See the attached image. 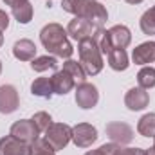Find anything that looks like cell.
I'll use <instances>...</instances> for the list:
<instances>
[{
	"label": "cell",
	"instance_id": "1",
	"mask_svg": "<svg viewBox=\"0 0 155 155\" xmlns=\"http://www.w3.org/2000/svg\"><path fill=\"white\" fill-rule=\"evenodd\" d=\"M67 36H69L67 29H63V25H60L56 22L47 24L40 31V41L47 49V52L56 56V58H63V60H69L74 52Z\"/></svg>",
	"mask_w": 155,
	"mask_h": 155
},
{
	"label": "cell",
	"instance_id": "2",
	"mask_svg": "<svg viewBox=\"0 0 155 155\" xmlns=\"http://www.w3.org/2000/svg\"><path fill=\"white\" fill-rule=\"evenodd\" d=\"M78 54H79V63L87 76H96L103 71V56L94 38H85L78 41Z\"/></svg>",
	"mask_w": 155,
	"mask_h": 155
},
{
	"label": "cell",
	"instance_id": "3",
	"mask_svg": "<svg viewBox=\"0 0 155 155\" xmlns=\"http://www.w3.org/2000/svg\"><path fill=\"white\" fill-rule=\"evenodd\" d=\"M45 141L52 146L54 152L63 150L71 141H72V126L65 123H51V126L43 132Z\"/></svg>",
	"mask_w": 155,
	"mask_h": 155
},
{
	"label": "cell",
	"instance_id": "4",
	"mask_svg": "<svg viewBox=\"0 0 155 155\" xmlns=\"http://www.w3.org/2000/svg\"><path fill=\"white\" fill-rule=\"evenodd\" d=\"M9 134L15 139L22 141V143H27V144H33L40 137V132L36 128V124L33 123V119H18L16 123L11 124Z\"/></svg>",
	"mask_w": 155,
	"mask_h": 155
},
{
	"label": "cell",
	"instance_id": "5",
	"mask_svg": "<svg viewBox=\"0 0 155 155\" xmlns=\"http://www.w3.org/2000/svg\"><path fill=\"white\" fill-rule=\"evenodd\" d=\"M105 132L110 137V141L119 144V146L130 144L134 141V137H135L134 135V128L130 124L123 123V121H112V123H108L107 128H105Z\"/></svg>",
	"mask_w": 155,
	"mask_h": 155
},
{
	"label": "cell",
	"instance_id": "6",
	"mask_svg": "<svg viewBox=\"0 0 155 155\" xmlns=\"http://www.w3.org/2000/svg\"><path fill=\"white\" fill-rule=\"evenodd\" d=\"M99 101V92H97V87L92 85V83H78L76 87V105L83 110H90L97 105Z\"/></svg>",
	"mask_w": 155,
	"mask_h": 155
},
{
	"label": "cell",
	"instance_id": "7",
	"mask_svg": "<svg viewBox=\"0 0 155 155\" xmlns=\"http://www.w3.org/2000/svg\"><path fill=\"white\" fill-rule=\"evenodd\" d=\"M97 141V130L96 126L88 123H78L72 126V143L78 148H90Z\"/></svg>",
	"mask_w": 155,
	"mask_h": 155
},
{
	"label": "cell",
	"instance_id": "8",
	"mask_svg": "<svg viewBox=\"0 0 155 155\" xmlns=\"http://www.w3.org/2000/svg\"><path fill=\"white\" fill-rule=\"evenodd\" d=\"M96 29L97 27L94 24H90L88 20L74 16V20H71L69 25H67V35L72 40H76V41H81V40H85V38H92L94 33H96Z\"/></svg>",
	"mask_w": 155,
	"mask_h": 155
},
{
	"label": "cell",
	"instance_id": "9",
	"mask_svg": "<svg viewBox=\"0 0 155 155\" xmlns=\"http://www.w3.org/2000/svg\"><path fill=\"white\" fill-rule=\"evenodd\" d=\"M20 107L18 90L13 85H0V114H13Z\"/></svg>",
	"mask_w": 155,
	"mask_h": 155
},
{
	"label": "cell",
	"instance_id": "10",
	"mask_svg": "<svg viewBox=\"0 0 155 155\" xmlns=\"http://www.w3.org/2000/svg\"><path fill=\"white\" fill-rule=\"evenodd\" d=\"M124 105L128 110L132 112H139V110H144L148 105H150V94L141 88V87H134L126 92L124 96Z\"/></svg>",
	"mask_w": 155,
	"mask_h": 155
},
{
	"label": "cell",
	"instance_id": "11",
	"mask_svg": "<svg viewBox=\"0 0 155 155\" xmlns=\"http://www.w3.org/2000/svg\"><path fill=\"white\" fill-rule=\"evenodd\" d=\"M0 155H33V146L15 139L9 134L0 139Z\"/></svg>",
	"mask_w": 155,
	"mask_h": 155
},
{
	"label": "cell",
	"instance_id": "12",
	"mask_svg": "<svg viewBox=\"0 0 155 155\" xmlns=\"http://www.w3.org/2000/svg\"><path fill=\"white\" fill-rule=\"evenodd\" d=\"M51 83H52V90L54 94L58 96H65L69 94L74 87H76V79L71 76L67 71H56L52 76H51Z\"/></svg>",
	"mask_w": 155,
	"mask_h": 155
},
{
	"label": "cell",
	"instance_id": "13",
	"mask_svg": "<svg viewBox=\"0 0 155 155\" xmlns=\"http://www.w3.org/2000/svg\"><path fill=\"white\" fill-rule=\"evenodd\" d=\"M132 60L135 65H148L155 61V41H144L137 45L132 52Z\"/></svg>",
	"mask_w": 155,
	"mask_h": 155
},
{
	"label": "cell",
	"instance_id": "14",
	"mask_svg": "<svg viewBox=\"0 0 155 155\" xmlns=\"http://www.w3.org/2000/svg\"><path fill=\"white\" fill-rule=\"evenodd\" d=\"M13 56L20 61H33L36 58V45L35 41L27 38L18 40L15 45H13Z\"/></svg>",
	"mask_w": 155,
	"mask_h": 155
},
{
	"label": "cell",
	"instance_id": "15",
	"mask_svg": "<svg viewBox=\"0 0 155 155\" xmlns=\"http://www.w3.org/2000/svg\"><path fill=\"white\" fill-rule=\"evenodd\" d=\"M108 35H110V41H112V47L114 49H126L132 41V33L126 25H121L117 24L114 27L108 29Z\"/></svg>",
	"mask_w": 155,
	"mask_h": 155
},
{
	"label": "cell",
	"instance_id": "16",
	"mask_svg": "<svg viewBox=\"0 0 155 155\" xmlns=\"http://www.w3.org/2000/svg\"><path fill=\"white\" fill-rule=\"evenodd\" d=\"M94 0H61V9L78 18H87Z\"/></svg>",
	"mask_w": 155,
	"mask_h": 155
},
{
	"label": "cell",
	"instance_id": "17",
	"mask_svg": "<svg viewBox=\"0 0 155 155\" xmlns=\"http://www.w3.org/2000/svg\"><path fill=\"white\" fill-rule=\"evenodd\" d=\"M31 94L36 97H43V99H51L54 90H52V83L51 78H36L31 83Z\"/></svg>",
	"mask_w": 155,
	"mask_h": 155
},
{
	"label": "cell",
	"instance_id": "18",
	"mask_svg": "<svg viewBox=\"0 0 155 155\" xmlns=\"http://www.w3.org/2000/svg\"><path fill=\"white\" fill-rule=\"evenodd\" d=\"M107 58H108V65H110V69H112V71L121 72V71H126V69L130 67L128 54H126V51H124V49H114Z\"/></svg>",
	"mask_w": 155,
	"mask_h": 155
},
{
	"label": "cell",
	"instance_id": "19",
	"mask_svg": "<svg viewBox=\"0 0 155 155\" xmlns=\"http://www.w3.org/2000/svg\"><path fill=\"white\" fill-rule=\"evenodd\" d=\"M31 69L35 72H45V71H54L58 69V60L52 54H45V56H36L31 61Z\"/></svg>",
	"mask_w": 155,
	"mask_h": 155
},
{
	"label": "cell",
	"instance_id": "20",
	"mask_svg": "<svg viewBox=\"0 0 155 155\" xmlns=\"http://www.w3.org/2000/svg\"><path fill=\"white\" fill-rule=\"evenodd\" d=\"M33 13H35V9H33V4L27 0V2H24V4H18L16 7H13V16H15V20L18 22V24H29L31 20H33Z\"/></svg>",
	"mask_w": 155,
	"mask_h": 155
},
{
	"label": "cell",
	"instance_id": "21",
	"mask_svg": "<svg viewBox=\"0 0 155 155\" xmlns=\"http://www.w3.org/2000/svg\"><path fill=\"white\" fill-rule=\"evenodd\" d=\"M92 38H94V41L97 43V47H99L101 54H107V56H108V54L114 51V47H112V41H110V35H108V31H107V29H103V27H97Z\"/></svg>",
	"mask_w": 155,
	"mask_h": 155
},
{
	"label": "cell",
	"instance_id": "22",
	"mask_svg": "<svg viewBox=\"0 0 155 155\" xmlns=\"http://www.w3.org/2000/svg\"><path fill=\"white\" fill-rule=\"evenodd\" d=\"M137 132L143 137H155V114H144L137 123Z\"/></svg>",
	"mask_w": 155,
	"mask_h": 155
},
{
	"label": "cell",
	"instance_id": "23",
	"mask_svg": "<svg viewBox=\"0 0 155 155\" xmlns=\"http://www.w3.org/2000/svg\"><path fill=\"white\" fill-rule=\"evenodd\" d=\"M137 83L141 88L148 90V88H153L155 87V69L150 65H144L139 72H137Z\"/></svg>",
	"mask_w": 155,
	"mask_h": 155
},
{
	"label": "cell",
	"instance_id": "24",
	"mask_svg": "<svg viewBox=\"0 0 155 155\" xmlns=\"http://www.w3.org/2000/svg\"><path fill=\"white\" fill-rule=\"evenodd\" d=\"M139 25H141V31L144 35H155V5H152L150 9H146L139 20Z\"/></svg>",
	"mask_w": 155,
	"mask_h": 155
},
{
	"label": "cell",
	"instance_id": "25",
	"mask_svg": "<svg viewBox=\"0 0 155 155\" xmlns=\"http://www.w3.org/2000/svg\"><path fill=\"white\" fill-rule=\"evenodd\" d=\"M63 71H67L71 76L76 79V83H83L85 81V78H87V72L83 71V67H81V63L76 61V60H65V63H63Z\"/></svg>",
	"mask_w": 155,
	"mask_h": 155
},
{
	"label": "cell",
	"instance_id": "26",
	"mask_svg": "<svg viewBox=\"0 0 155 155\" xmlns=\"http://www.w3.org/2000/svg\"><path fill=\"white\" fill-rule=\"evenodd\" d=\"M31 146H33V155H56L52 146L45 141V137H38Z\"/></svg>",
	"mask_w": 155,
	"mask_h": 155
},
{
	"label": "cell",
	"instance_id": "27",
	"mask_svg": "<svg viewBox=\"0 0 155 155\" xmlns=\"http://www.w3.org/2000/svg\"><path fill=\"white\" fill-rule=\"evenodd\" d=\"M33 123L36 124V128H38V132H45L49 126H51V123H52V117L49 116L47 112H36L35 116H33Z\"/></svg>",
	"mask_w": 155,
	"mask_h": 155
},
{
	"label": "cell",
	"instance_id": "28",
	"mask_svg": "<svg viewBox=\"0 0 155 155\" xmlns=\"http://www.w3.org/2000/svg\"><path fill=\"white\" fill-rule=\"evenodd\" d=\"M117 146H119V144H116V143H110V144H103V146H99L97 150L87 152L85 155H114V152H116Z\"/></svg>",
	"mask_w": 155,
	"mask_h": 155
},
{
	"label": "cell",
	"instance_id": "29",
	"mask_svg": "<svg viewBox=\"0 0 155 155\" xmlns=\"http://www.w3.org/2000/svg\"><path fill=\"white\" fill-rule=\"evenodd\" d=\"M144 150L141 148H124V146H117L114 155H143Z\"/></svg>",
	"mask_w": 155,
	"mask_h": 155
},
{
	"label": "cell",
	"instance_id": "30",
	"mask_svg": "<svg viewBox=\"0 0 155 155\" xmlns=\"http://www.w3.org/2000/svg\"><path fill=\"white\" fill-rule=\"evenodd\" d=\"M7 27H9V15L4 9H0V33L5 31Z\"/></svg>",
	"mask_w": 155,
	"mask_h": 155
},
{
	"label": "cell",
	"instance_id": "31",
	"mask_svg": "<svg viewBox=\"0 0 155 155\" xmlns=\"http://www.w3.org/2000/svg\"><path fill=\"white\" fill-rule=\"evenodd\" d=\"M2 2H4L5 5H11V9H13V7H16L18 4H24V2H27V0H2Z\"/></svg>",
	"mask_w": 155,
	"mask_h": 155
},
{
	"label": "cell",
	"instance_id": "32",
	"mask_svg": "<svg viewBox=\"0 0 155 155\" xmlns=\"http://www.w3.org/2000/svg\"><path fill=\"white\" fill-rule=\"evenodd\" d=\"M143 155H155V146L148 148V150H144V152H143Z\"/></svg>",
	"mask_w": 155,
	"mask_h": 155
},
{
	"label": "cell",
	"instance_id": "33",
	"mask_svg": "<svg viewBox=\"0 0 155 155\" xmlns=\"http://www.w3.org/2000/svg\"><path fill=\"white\" fill-rule=\"evenodd\" d=\"M126 4H132V5H137V4H141L143 0H124Z\"/></svg>",
	"mask_w": 155,
	"mask_h": 155
},
{
	"label": "cell",
	"instance_id": "34",
	"mask_svg": "<svg viewBox=\"0 0 155 155\" xmlns=\"http://www.w3.org/2000/svg\"><path fill=\"white\" fill-rule=\"evenodd\" d=\"M2 43H4V35L0 33V47H2Z\"/></svg>",
	"mask_w": 155,
	"mask_h": 155
},
{
	"label": "cell",
	"instance_id": "35",
	"mask_svg": "<svg viewBox=\"0 0 155 155\" xmlns=\"http://www.w3.org/2000/svg\"><path fill=\"white\" fill-rule=\"evenodd\" d=\"M0 72H2V61H0Z\"/></svg>",
	"mask_w": 155,
	"mask_h": 155
},
{
	"label": "cell",
	"instance_id": "36",
	"mask_svg": "<svg viewBox=\"0 0 155 155\" xmlns=\"http://www.w3.org/2000/svg\"><path fill=\"white\" fill-rule=\"evenodd\" d=\"M153 139H155V137H153ZM153 146H155V144H153Z\"/></svg>",
	"mask_w": 155,
	"mask_h": 155
}]
</instances>
